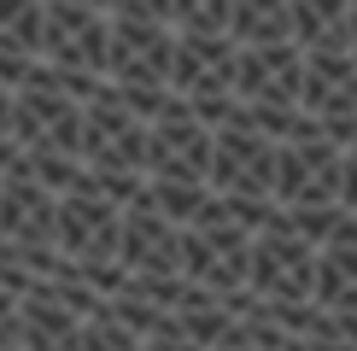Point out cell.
Listing matches in <instances>:
<instances>
[{
  "instance_id": "15",
  "label": "cell",
  "mask_w": 357,
  "mask_h": 351,
  "mask_svg": "<svg viewBox=\"0 0 357 351\" xmlns=\"http://www.w3.org/2000/svg\"><path fill=\"white\" fill-rule=\"evenodd\" d=\"M141 199L153 205L158 217H170L176 228H188L193 217L205 211L211 187H205V182H182V176H146V182H141Z\"/></svg>"
},
{
  "instance_id": "25",
  "label": "cell",
  "mask_w": 357,
  "mask_h": 351,
  "mask_svg": "<svg viewBox=\"0 0 357 351\" xmlns=\"http://www.w3.org/2000/svg\"><path fill=\"white\" fill-rule=\"evenodd\" d=\"M70 6H88V12H106V0H70Z\"/></svg>"
},
{
  "instance_id": "9",
  "label": "cell",
  "mask_w": 357,
  "mask_h": 351,
  "mask_svg": "<svg viewBox=\"0 0 357 351\" xmlns=\"http://www.w3.org/2000/svg\"><path fill=\"white\" fill-rule=\"evenodd\" d=\"M299 111L322 117H357V58L328 47H299Z\"/></svg>"
},
{
  "instance_id": "14",
  "label": "cell",
  "mask_w": 357,
  "mask_h": 351,
  "mask_svg": "<svg viewBox=\"0 0 357 351\" xmlns=\"http://www.w3.org/2000/svg\"><path fill=\"white\" fill-rule=\"evenodd\" d=\"M229 41H234V47L293 41V29H287V0H229Z\"/></svg>"
},
{
  "instance_id": "19",
  "label": "cell",
  "mask_w": 357,
  "mask_h": 351,
  "mask_svg": "<svg viewBox=\"0 0 357 351\" xmlns=\"http://www.w3.org/2000/svg\"><path fill=\"white\" fill-rule=\"evenodd\" d=\"M0 41H18L41 58V0H0Z\"/></svg>"
},
{
  "instance_id": "2",
  "label": "cell",
  "mask_w": 357,
  "mask_h": 351,
  "mask_svg": "<svg viewBox=\"0 0 357 351\" xmlns=\"http://www.w3.org/2000/svg\"><path fill=\"white\" fill-rule=\"evenodd\" d=\"M41 58L65 77H106V58H112L106 12L70 6V0H41Z\"/></svg>"
},
{
  "instance_id": "17",
  "label": "cell",
  "mask_w": 357,
  "mask_h": 351,
  "mask_svg": "<svg viewBox=\"0 0 357 351\" xmlns=\"http://www.w3.org/2000/svg\"><path fill=\"white\" fill-rule=\"evenodd\" d=\"M170 29H182V36H229V0H170Z\"/></svg>"
},
{
  "instance_id": "7",
  "label": "cell",
  "mask_w": 357,
  "mask_h": 351,
  "mask_svg": "<svg viewBox=\"0 0 357 351\" xmlns=\"http://www.w3.org/2000/svg\"><path fill=\"white\" fill-rule=\"evenodd\" d=\"M117 211L123 205L88 194H59V217H53V246L65 263H117Z\"/></svg>"
},
{
  "instance_id": "8",
  "label": "cell",
  "mask_w": 357,
  "mask_h": 351,
  "mask_svg": "<svg viewBox=\"0 0 357 351\" xmlns=\"http://www.w3.org/2000/svg\"><path fill=\"white\" fill-rule=\"evenodd\" d=\"M117 263L129 275H182V228L158 217L141 194L117 211Z\"/></svg>"
},
{
  "instance_id": "24",
  "label": "cell",
  "mask_w": 357,
  "mask_h": 351,
  "mask_svg": "<svg viewBox=\"0 0 357 351\" xmlns=\"http://www.w3.org/2000/svg\"><path fill=\"white\" fill-rule=\"evenodd\" d=\"M346 53L357 58V0H351V12H346Z\"/></svg>"
},
{
  "instance_id": "22",
  "label": "cell",
  "mask_w": 357,
  "mask_h": 351,
  "mask_svg": "<svg viewBox=\"0 0 357 351\" xmlns=\"http://www.w3.org/2000/svg\"><path fill=\"white\" fill-rule=\"evenodd\" d=\"M18 153H24V146H18V141H12V135H0V176H6L12 164H18Z\"/></svg>"
},
{
  "instance_id": "10",
  "label": "cell",
  "mask_w": 357,
  "mask_h": 351,
  "mask_svg": "<svg viewBox=\"0 0 357 351\" xmlns=\"http://www.w3.org/2000/svg\"><path fill=\"white\" fill-rule=\"evenodd\" d=\"M205 158H211V129H205L193 111L153 117V123H146V176L205 182Z\"/></svg>"
},
{
  "instance_id": "20",
  "label": "cell",
  "mask_w": 357,
  "mask_h": 351,
  "mask_svg": "<svg viewBox=\"0 0 357 351\" xmlns=\"http://www.w3.org/2000/svg\"><path fill=\"white\" fill-rule=\"evenodd\" d=\"M340 211L357 217V141L340 146Z\"/></svg>"
},
{
  "instance_id": "6",
  "label": "cell",
  "mask_w": 357,
  "mask_h": 351,
  "mask_svg": "<svg viewBox=\"0 0 357 351\" xmlns=\"http://www.w3.org/2000/svg\"><path fill=\"white\" fill-rule=\"evenodd\" d=\"M275 205H340V146L334 141H275Z\"/></svg>"
},
{
  "instance_id": "12",
  "label": "cell",
  "mask_w": 357,
  "mask_h": 351,
  "mask_svg": "<svg viewBox=\"0 0 357 351\" xmlns=\"http://www.w3.org/2000/svg\"><path fill=\"white\" fill-rule=\"evenodd\" d=\"M310 299L334 316H357V240H340V246H322L317 252Z\"/></svg>"
},
{
  "instance_id": "11",
  "label": "cell",
  "mask_w": 357,
  "mask_h": 351,
  "mask_svg": "<svg viewBox=\"0 0 357 351\" xmlns=\"http://www.w3.org/2000/svg\"><path fill=\"white\" fill-rule=\"evenodd\" d=\"M77 328H82V316L70 311L53 287H41V281L24 287V299H18V340H24V351H77Z\"/></svg>"
},
{
  "instance_id": "1",
  "label": "cell",
  "mask_w": 357,
  "mask_h": 351,
  "mask_svg": "<svg viewBox=\"0 0 357 351\" xmlns=\"http://www.w3.org/2000/svg\"><path fill=\"white\" fill-rule=\"evenodd\" d=\"M246 252H252V234L234 223V217L222 211V199L211 194L205 211L182 228V281L229 299V292L246 287Z\"/></svg>"
},
{
  "instance_id": "21",
  "label": "cell",
  "mask_w": 357,
  "mask_h": 351,
  "mask_svg": "<svg viewBox=\"0 0 357 351\" xmlns=\"http://www.w3.org/2000/svg\"><path fill=\"white\" fill-rule=\"evenodd\" d=\"M141 351H199V345L182 340L176 328H165V334H153V340H141Z\"/></svg>"
},
{
  "instance_id": "5",
  "label": "cell",
  "mask_w": 357,
  "mask_h": 351,
  "mask_svg": "<svg viewBox=\"0 0 357 351\" xmlns=\"http://www.w3.org/2000/svg\"><path fill=\"white\" fill-rule=\"evenodd\" d=\"M270 176H275V141H264L246 123L211 129V158H205V187L211 194L270 199Z\"/></svg>"
},
{
  "instance_id": "16",
  "label": "cell",
  "mask_w": 357,
  "mask_h": 351,
  "mask_svg": "<svg viewBox=\"0 0 357 351\" xmlns=\"http://www.w3.org/2000/svg\"><path fill=\"white\" fill-rule=\"evenodd\" d=\"M18 176H29V182H41L47 194H77L82 187V158H70V153H59V146H24L18 153V164H12Z\"/></svg>"
},
{
  "instance_id": "13",
  "label": "cell",
  "mask_w": 357,
  "mask_h": 351,
  "mask_svg": "<svg viewBox=\"0 0 357 351\" xmlns=\"http://www.w3.org/2000/svg\"><path fill=\"white\" fill-rule=\"evenodd\" d=\"M229 322H234V311L217 299V292H205V287H193V281L182 287V299L170 304V328L182 334V340H193L199 351H211L222 334H229Z\"/></svg>"
},
{
  "instance_id": "18",
  "label": "cell",
  "mask_w": 357,
  "mask_h": 351,
  "mask_svg": "<svg viewBox=\"0 0 357 351\" xmlns=\"http://www.w3.org/2000/svg\"><path fill=\"white\" fill-rule=\"evenodd\" d=\"M77 351H141V340H135V334H129L123 322L106 311V304H100V311H88V316H82V328H77Z\"/></svg>"
},
{
  "instance_id": "3",
  "label": "cell",
  "mask_w": 357,
  "mask_h": 351,
  "mask_svg": "<svg viewBox=\"0 0 357 351\" xmlns=\"http://www.w3.org/2000/svg\"><path fill=\"white\" fill-rule=\"evenodd\" d=\"M82 170H129L146 176V123L117 106L112 82L94 100H82V135H77Z\"/></svg>"
},
{
  "instance_id": "23",
  "label": "cell",
  "mask_w": 357,
  "mask_h": 351,
  "mask_svg": "<svg viewBox=\"0 0 357 351\" xmlns=\"http://www.w3.org/2000/svg\"><path fill=\"white\" fill-rule=\"evenodd\" d=\"M0 135H12V88H0Z\"/></svg>"
},
{
  "instance_id": "4",
  "label": "cell",
  "mask_w": 357,
  "mask_h": 351,
  "mask_svg": "<svg viewBox=\"0 0 357 351\" xmlns=\"http://www.w3.org/2000/svg\"><path fill=\"white\" fill-rule=\"evenodd\" d=\"M310 275H317V252L287 234L281 223H264L252 234V252H246V292L270 304H287V299H310Z\"/></svg>"
}]
</instances>
